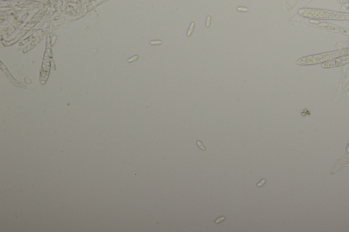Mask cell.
I'll return each instance as SVG.
<instances>
[{"mask_svg": "<svg viewBox=\"0 0 349 232\" xmlns=\"http://www.w3.org/2000/svg\"><path fill=\"white\" fill-rule=\"evenodd\" d=\"M299 14L304 17L317 20H348L349 13L337 12V11L324 10V9L304 8L300 9Z\"/></svg>", "mask_w": 349, "mask_h": 232, "instance_id": "1", "label": "cell"}, {"mask_svg": "<svg viewBox=\"0 0 349 232\" xmlns=\"http://www.w3.org/2000/svg\"><path fill=\"white\" fill-rule=\"evenodd\" d=\"M348 54H349V48H343V49L334 50V51L306 56V57L298 59L296 61V63L298 65H313L320 64V63L322 64V63L332 61V60L342 55H348Z\"/></svg>", "mask_w": 349, "mask_h": 232, "instance_id": "2", "label": "cell"}, {"mask_svg": "<svg viewBox=\"0 0 349 232\" xmlns=\"http://www.w3.org/2000/svg\"><path fill=\"white\" fill-rule=\"evenodd\" d=\"M46 12V8H42L41 9L40 11H38L36 13V14H35V16H34L32 18V19L30 20L29 22L25 26V27H24V29L22 30V31L18 35H16V37H14V38H13L12 40H11L10 41H2V44L4 45H5V46H11V45L15 44L16 42H18V40H20V38L22 36H24V35L26 34V33L28 32V31H30V29H32V28L33 27H34L40 21L41 18L44 16V15L45 14V13Z\"/></svg>", "mask_w": 349, "mask_h": 232, "instance_id": "3", "label": "cell"}, {"mask_svg": "<svg viewBox=\"0 0 349 232\" xmlns=\"http://www.w3.org/2000/svg\"><path fill=\"white\" fill-rule=\"evenodd\" d=\"M52 59V47L50 44V37H46V48L43 57L42 69L40 72V82L44 85L48 80L50 69V60Z\"/></svg>", "mask_w": 349, "mask_h": 232, "instance_id": "4", "label": "cell"}, {"mask_svg": "<svg viewBox=\"0 0 349 232\" xmlns=\"http://www.w3.org/2000/svg\"><path fill=\"white\" fill-rule=\"evenodd\" d=\"M306 22L308 25L312 26V27L328 30V31H332V32L341 33V34L349 36V29H347L344 27H340V26L334 25V24L322 22L320 20L312 19V18H308V19L306 20Z\"/></svg>", "mask_w": 349, "mask_h": 232, "instance_id": "5", "label": "cell"}, {"mask_svg": "<svg viewBox=\"0 0 349 232\" xmlns=\"http://www.w3.org/2000/svg\"><path fill=\"white\" fill-rule=\"evenodd\" d=\"M349 63V54L340 56V57L336 58L332 61H328L322 63V67L324 68H332V67L342 66Z\"/></svg>", "mask_w": 349, "mask_h": 232, "instance_id": "6", "label": "cell"}, {"mask_svg": "<svg viewBox=\"0 0 349 232\" xmlns=\"http://www.w3.org/2000/svg\"><path fill=\"white\" fill-rule=\"evenodd\" d=\"M0 63H1L2 70L3 71L4 73L6 76L7 77L9 78V80H10V81L12 82V83L14 84V85L18 86V87H24L25 88L26 87V86L25 85H22V84L20 83V82L16 81V80H15L14 78L12 77V75H11L10 73L9 72V71L8 70L7 67H6V65H4L2 61H1V62H0Z\"/></svg>", "mask_w": 349, "mask_h": 232, "instance_id": "7", "label": "cell"}, {"mask_svg": "<svg viewBox=\"0 0 349 232\" xmlns=\"http://www.w3.org/2000/svg\"><path fill=\"white\" fill-rule=\"evenodd\" d=\"M42 37H38V38L35 39V40H34V42H32L31 44H30L29 46H28V47L24 50V51H22V52H24V53H26V52L30 51V50L32 49V48L34 47L36 45L38 44V43L40 42L41 40H42Z\"/></svg>", "mask_w": 349, "mask_h": 232, "instance_id": "8", "label": "cell"}, {"mask_svg": "<svg viewBox=\"0 0 349 232\" xmlns=\"http://www.w3.org/2000/svg\"><path fill=\"white\" fill-rule=\"evenodd\" d=\"M194 25H195L194 22H192V23H191L190 26L188 31V33H187L188 36H190V35H192V33L193 32V30H194Z\"/></svg>", "mask_w": 349, "mask_h": 232, "instance_id": "9", "label": "cell"}, {"mask_svg": "<svg viewBox=\"0 0 349 232\" xmlns=\"http://www.w3.org/2000/svg\"><path fill=\"white\" fill-rule=\"evenodd\" d=\"M338 1L342 5H344V6L347 8V10H349V2L348 1H346V0H338Z\"/></svg>", "mask_w": 349, "mask_h": 232, "instance_id": "10", "label": "cell"}, {"mask_svg": "<svg viewBox=\"0 0 349 232\" xmlns=\"http://www.w3.org/2000/svg\"><path fill=\"white\" fill-rule=\"evenodd\" d=\"M196 144L197 145H198V147H200V149L202 150V151H206V148L204 145V144L202 143V141H200V140H198V141L196 142Z\"/></svg>", "mask_w": 349, "mask_h": 232, "instance_id": "11", "label": "cell"}, {"mask_svg": "<svg viewBox=\"0 0 349 232\" xmlns=\"http://www.w3.org/2000/svg\"><path fill=\"white\" fill-rule=\"evenodd\" d=\"M225 220H226V217H219V218H218L217 220L215 221V224H221V223L224 222V221H225Z\"/></svg>", "mask_w": 349, "mask_h": 232, "instance_id": "12", "label": "cell"}, {"mask_svg": "<svg viewBox=\"0 0 349 232\" xmlns=\"http://www.w3.org/2000/svg\"><path fill=\"white\" fill-rule=\"evenodd\" d=\"M138 57H138V55L133 56V57L130 58V59H128V62H133V61H136V60H138Z\"/></svg>", "mask_w": 349, "mask_h": 232, "instance_id": "13", "label": "cell"}, {"mask_svg": "<svg viewBox=\"0 0 349 232\" xmlns=\"http://www.w3.org/2000/svg\"><path fill=\"white\" fill-rule=\"evenodd\" d=\"M162 42L161 40H154L150 42L152 45H159L162 44Z\"/></svg>", "mask_w": 349, "mask_h": 232, "instance_id": "14", "label": "cell"}, {"mask_svg": "<svg viewBox=\"0 0 349 232\" xmlns=\"http://www.w3.org/2000/svg\"><path fill=\"white\" fill-rule=\"evenodd\" d=\"M266 183V179H262V181H260V183H257V187H262L264 186V183Z\"/></svg>", "mask_w": 349, "mask_h": 232, "instance_id": "15", "label": "cell"}, {"mask_svg": "<svg viewBox=\"0 0 349 232\" xmlns=\"http://www.w3.org/2000/svg\"><path fill=\"white\" fill-rule=\"evenodd\" d=\"M238 10L240 11V12H248V9L245 7H238Z\"/></svg>", "mask_w": 349, "mask_h": 232, "instance_id": "16", "label": "cell"}, {"mask_svg": "<svg viewBox=\"0 0 349 232\" xmlns=\"http://www.w3.org/2000/svg\"><path fill=\"white\" fill-rule=\"evenodd\" d=\"M211 21H212V17L210 16H208L207 18V20H206V26H207V27H209L210 26V24H211Z\"/></svg>", "mask_w": 349, "mask_h": 232, "instance_id": "17", "label": "cell"}]
</instances>
